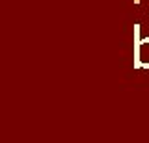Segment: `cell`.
<instances>
[{
	"label": "cell",
	"mask_w": 149,
	"mask_h": 143,
	"mask_svg": "<svg viewBox=\"0 0 149 143\" xmlns=\"http://www.w3.org/2000/svg\"><path fill=\"white\" fill-rule=\"evenodd\" d=\"M136 34V45H134V65L138 69H149V37L138 39V32Z\"/></svg>",
	"instance_id": "cell-1"
}]
</instances>
